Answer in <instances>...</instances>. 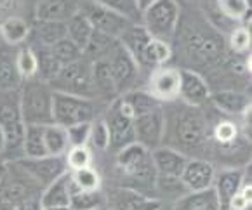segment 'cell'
I'll return each instance as SVG.
<instances>
[{
    "label": "cell",
    "instance_id": "obj_14",
    "mask_svg": "<svg viewBox=\"0 0 252 210\" xmlns=\"http://www.w3.org/2000/svg\"><path fill=\"white\" fill-rule=\"evenodd\" d=\"M146 90L160 104L179 99V70L172 66H158L150 71Z\"/></svg>",
    "mask_w": 252,
    "mask_h": 210
},
{
    "label": "cell",
    "instance_id": "obj_15",
    "mask_svg": "<svg viewBox=\"0 0 252 210\" xmlns=\"http://www.w3.org/2000/svg\"><path fill=\"white\" fill-rule=\"evenodd\" d=\"M103 120L110 132V150L111 151H119L120 148L134 143V120L122 113L117 106L115 99L108 104L106 111L103 115Z\"/></svg>",
    "mask_w": 252,
    "mask_h": 210
},
{
    "label": "cell",
    "instance_id": "obj_28",
    "mask_svg": "<svg viewBox=\"0 0 252 210\" xmlns=\"http://www.w3.org/2000/svg\"><path fill=\"white\" fill-rule=\"evenodd\" d=\"M172 59V47L171 42L160 40V38L152 37L145 49L141 61V70H155L158 66H165Z\"/></svg>",
    "mask_w": 252,
    "mask_h": 210
},
{
    "label": "cell",
    "instance_id": "obj_21",
    "mask_svg": "<svg viewBox=\"0 0 252 210\" xmlns=\"http://www.w3.org/2000/svg\"><path fill=\"white\" fill-rule=\"evenodd\" d=\"M242 139L251 141L249 137L244 136L242 132V125L235 122L233 118H219L218 122L211 125V141L218 144L219 150H226L231 151L235 146L240 144Z\"/></svg>",
    "mask_w": 252,
    "mask_h": 210
},
{
    "label": "cell",
    "instance_id": "obj_24",
    "mask_svg": "<svg viewBox=\"0 0 252 210\" xmlns=\"http://www.w3.org/2000/svg\"><path fill=\"white\" fill-rule=\"evenodd\" d=\"M71 193V174L64 172L56 181L47 184L40 193L42 207H68Z\"/></svg>",
    "mask_w": 252,
    "mask_h": 210
},
{
    "label": "cell",
    "instance_id": "obj_26",
    "mask_svg": "<svg viewBox=\"0 0 252 210\" xmlns=\"http://www.w3.org/2000/svg\"><path fill=\"white\" fill-rule=\"evenodd\" d=\"M174 210H221L214 188L204 191H186L174 203Z\"/></svg>",
    "mask_w": 252,
    "mask_h": 210
},
{
    "label": "cell",
    "instance_id": "obj_50",
    "mask_svg": "<svg viewBox=\"0 0 252 210\" xmlns=\"http://www.w3.org/2000/svg\"><path fill=\"white\" fill-rule=\"evenodd\" d=\"M4 153H5V136L2 132V129H0V156H4Z\"/></svg>",
    "mask_w": 252,
    "mask_h": 210
},
{
    "label": "cell",
    "instance_id": "obj_18",
    "mask_svg": "<svg viewBox=\"0 0 252 210\" xmlns=\"http://www.w3.org/2000/svg\"><path fill=\"white\" fill-rule=\"evenodd\" d=\"M245 181H247V170L240 167H228V169H221L219 172H216L212 188L218 195L221 210H228L230 202L240 191Z\"/></svg>",
    "mask_w": 252,
    "mask_h": 210
},
{
    "label": "cell",
    "instance_id": "obj_16",
    "mask_svg": "<svg viewBox=\"0 0 252 210\" xmlns=\"http://www.w3.org/2000/svg\"><path fill=\"white\" fill-rule=\"evenodd\" d=\"M211 97V87L204 75L195 70H179V99L189 106L204 108Z\"/></svg>",
    "mask_w": 252,
    "mask_h": 210
},
{
    "label": "cell",
    "instance_id": "obj_1",
    "mask_svg": "<svg viewBox=\"0 0 252 210\" xmlns=\"http://www.w3.org/2000/svg\"><path fill=\"white\" fill-rule=\"evenodd\" d=\"M176 37H179L183 52L195 68L214 70L228 63L226 38L204 18L202 12L191 16H183L181 12Z\"/></svg>",
    "mask_w": 252,
    "mask_h": 210
},
{
    "label": "cell",
    "instance_id": "obj_39",
    "mask_svg": "<svg viewBox=\"0 0 252 210\" xmlns=\"http://www.w3.org/2000/svg\"><path fill=\"white\" fill-rule=\"evenodd\" d=\"M71 174V184L77 189H84V191H97L101 189V176L93 165L86 167V169L73 170Z\"/></svg>",
    "mask_w": 252,
    "mask_h": 210
},
{
    "label": "cell",
    "instance_id": "obj_7",
    "mask_svg": "<svg viewBox=\"0 0 252 210\" xmlns=\"http://www.w3.org/2000/svg\"><path fill=\"white\" fill-rule=\"evenodd\" d=\"M181 9L178 0H157L141 12V25L152 37L172 42L178 31Z\"/></svg>",
    "mask_w": 252,
    "mask_h": 210
},
{
    "label": "cell",
    "instance_id": "obj_2",
    "mask_svg": "<svg viewBox=\"0 0 252 210\" xmlns=\"http://www.w3.org/2000/svg\"><path fill=\"white\" fill-rule=\"evenodd\" d=\"M165 115L163 144L185 153L188 158L200 153L211 143V123L202 108L185 103L162 104Z\"/></svg>",
    "mask_w": 252,
    "mask_h": 210
},
{
    "label": "cell",
    "instance_id": "obj_52",
    "mask_svg": "<svg viewBox=\"0 0 252 210\" xmlns=\"http://www.w3.org/2000/svg\"><path fill=\"white\" fill-rule=\"evenodd\" d=\"M44 210H70L68 207H44Z\"/></svg>",
    "mask_w": 252,
    "mask_h": 210
},
{
    "label": "cell",
    "instance_id": "obj_51",
    "mask_svg": "<svg viewBox=\"0 0 252 210\" xmlns=\"http://www.w3.org/2000/svg\"><path fill=\"white\" fill-rule=\"evenodd\" d=\"M0 210H16V209H14L12 203H9V202H5V200L0 198Z\"/></svg>",
    "mask_w": 252,
    "mask_h": 210
},
{
    "label": "cell",
    "instance_id": "obj_11",
    "mask_svg": "<svg viewBox=\"0 0 252 210\" xmlns=\"http://www.w3.org/2000/svg\"><path fill=\"white\" fill-rule=\"evenodd\" d=\"M80 11L86 14V18L91 21L94 30H97L101 33L110 35L113 38H120V35L134 23L130 19L124 18L119 12L110 11V9L96 4L93 0H87L86 4H82Z\"/></svg>",
    "mask_w": 252,
    "mask_h": 210
},
{
    "label": "cell",
    "instance_id": "obj_10",
    "mask_svg": "<svg viewBox=\"0 0 252 210\" xmlns=\"http://www.w3.org/2000/svg\"><path fill=\"white\" fill-rule=\"evenodd\" d=\"M108 210H160L162 200L152 196L145 191L129 188V186H119L104 195Z\"/></svg>",
    "mask_w": 252,
    "mask_h": 210
},
{
    "label": "cell",
    "instance_id": "obj_8",
    "mask_svg": "<svg viewBox=\"0 0 252 210\" xmlns=\"http://www.w3.org/2000/svg\"><path fill=\"white\" fill-rule=\"evenodd\" d=\"M94 118H97L96 99L54 90L52 94V123H58L66 129L75 123L93 122Z\"/></svg>",
    "mask_w": 252,
    "mask_h": 210
},
{
    "label": "cell",
    "instance_id": "obj_48",
    "mask_svg": "<svg viewBox=\"0 0 252 210\" xmlns=\"http://www.w3.org/2000/svg\"><path fill=\"white\" fill-rule=\"evenodd\" d=\"M7 174H9V162L7 160H0V193H2L5 181H7Z\"/></svg>",
    "mask_w": 252,
    "mask_h": 210
},
{
    "label": "cell",
    "instance_id": "obj_33",
    "mask_svg": "<svg viewBox=\"0 0 252 210\" xmlns=\"http://www.w3.org/2000/svg\"><path fill=\"white\" fill-rule=\"evenodd\" d=\"M44 143L47 155L52 156H63L70 148L66 129L58 123H49L44 127Z\"/></svg>",
    "mask_w": 252,
    "mask_h": 210
},
{
    "label": "cell",
    "instance_id": "obj_4",
    "mask_svg": "<svg viewBox=\"0 0 252 210\" xmlns=\"http://www.w3.org/2000/svg\"><path fill=\"white\" fill-rule=\"evenodd\" d=\"M117 153V167L119 170L130 181L137 182V189L139 188H153L155 189V179L157 172L153 167L152 153L141 146L139 143H130L127 146L120 148ZM141 191V189H139Z\"/></svg>",
    "mask_w": 252,
    "mask_h": 210
},
{
    "label": "cell",
    "instance_id": "obj_32",
    "mask_svg": "<svg viewBox=\"0 0 252 210\" xmlns=\"http://www.w3.org/2000/svg\"><path fill=\"white\" fill-rule=\"evenodd\" d=\"M44 127L45 125H26L25 136L21 144V156L25 158H40L45 156V143H44Z\"/></svg>",
    "mask_w": 252,
    "mask_h": 210
},
{
    "label": "cell",
    "instance_id": "obj_49",
    "mask_svg": "<svg viewBox=\"0 0 252 210\" xmlns=\"http://www.w3.org/2000/svg\"><path fill=\"white\" fill-rule=\"evenodd\" d=\"M153 2H157V0H136L137 7H139V11H145L146 7H150V5L153 4Z\"/></svg>",
    "mask_w": 252,
    "mask_h": 210
},
{
    "label": "cell",
    "instance_id": "obj_46",
    "mask_svg": "<svg viewBox=\"0 0 252 210\" xmlns=\"http://www.w3.org/2000/svg\"><path fill=\"white\" fill-rule=\"evenodd\" d=\"M16 210H44L42 207V202H40V195L38 196H32V198H26L23 200L21 203L14 207Z\"/></svg>",
    "mask_w": 252,
    "mask_h": 210
},
{
    "label": "cell",
    "instance_id": "obj_30",
    "mask_svg": "<svg viewBox=\"0 0 252 210\" xmlns=\"http://www.w3.org/2000/svg\"><path fill=\"white\" fill-rule=\"evenodd\" d=\"M94 28L91 21L86 18V14L82 11H77L70 19L66 21V37L84 52L87 42H89L91 35H93Z\"/></svg>",
    "mask_w": 252,
    "mask_h": 210
},
{
    "label": "cell",
    "instance_id": "obj_31",
    "mask_svg": "<svg viewBox=\"0 0 252 210\" xmlns=\"http://www.w3.org/2000/svg\"><path fill=\"white\" fill-rule=\"evenodd\" d=\"M216 5L231 23L251 28V0H216Z\"/></svg>",
    "mask_w": 252,
    "mask_h": 210
},
{
    "label": "cell",
    "instance_id": "obj_27",
    "mask_svg": "<svg viewBox=\"0 0 252 210\" xmlns=\"http://www.w3.org/2000/svg\"><path fill=\"white\" fill-rule=\"evenodd\" d=\"M30 31L32 25L19 16H9V18L0 21V37H2L4 44L11 45V47L26 44Z\"/></svg>",
    "mask_w": 252,
    "mask_h": 210
},
{
    "label": "cell",
    "instance_id": "obj_25",
    "mask_svg": "<svg viewBox=\"0 0 252 210\" xmlns=\"http://www.w3.org/2000/svg\"><path fill=\"white\" fill-rule=\"evenodd\" d=\"M23 78L16 68V52L11 45H0V90H19Z\"/></svg>",
    "mask_w": 252,
    "mask_h": 210
},
{
    "label": "cell",
    "instance_id": "obj_41",
    "mask_svg": "<svg viewBox=\"0 0 252 210\" xmlns=\"http://www.w3.org/2000/svg\"><path fill=\"white\" fill-rule=\"evenodd\" d=\"M93 2L110 9V11L119 12L134 23H141V11L137 7L136 0H93Z\"/></svg>",
    "mask_w": 252,
    "mask_h": 210
},
{
    "label": "cell",
    "instance_id": "obj_38",
    "mask_svg": "<svg viewBox=\"0 0 252 210\" xmlns=\"http://www.w3.org/2000/svg\"><path fill=\"white\" fill-rule=\"evenodd\" d=\"M16 68H18V73L23 80L37 78V75H38L37 56H35L33 49H32L30 45H23V47L16 52Z\"/></svg>",
    "mask_w": 252,
    "mask_h": 210
},
{
    "label": "cell",
    "instance_id": "obj_43",
    "mask_svg": "<svg viewBox=\"0 0 252 210\" xmlns=\"http://www.w3.org/2000/svg\"><path fill=\"white\" fill-rule=\"evenodd\" d=\"M87 146L94 148L97 151H108L110 150V132H108V127L104 123L103 117L94 118L91 122V134Z\"/></svg>",
    "mask_w": 252,
    "mask_h": 210
},
{
    "label": "cell",
    "instance_id": "obj_6",
    "mask_svg": "<svg viewBox=\"0 0 252 210\" xmlns=\"http://www.w3.org/2000/svg\"><path fill=\"white\" fill-rule=\"evenodd\" d=\"M25 127L21 110H19V92L0 90V129L5 136V153L11 155L12 160L21 158Z\"/></svg>",
    "mask_w": 252,
    "mask_h": 210
},
{
    "label": "cell",
    "instance_id": "obj_37",
    "mask_svg": "<svg viewBox=\"0 0 252 210\" xmlns=\"http://www.w3.org/2000/svg\"><path fill=\"white\" fill-rule=\"evenodd\" d=\"M30 47L33 49L35 56H37V63H38L37 78H40V80H44L49 84V82L58 75V71L61 70L60 61L54 58V54H52L49 47H44V45H30Z\"/></svg>",
    "mask_w": 252,
    "mask_h": 210
},
{
    "label": "cell",
    "instance_id": "obj_47",
    "mask_svg": "<svg viewBox=\"0 0 252 210\" xmlns=\"http://www.w3.org/2000/svg\"><path fill=\"white\" fill-rule=\"evenodd\" d=\"M14 7H16V0H0V21L9 16H14Z\"/></svg>",
    "mask_w": 252,
    "mask_h": 210
},
{
    "label": "cell",
    "instance_id": "obj_19",
    "mask_svg": "<svg viewBox=\"0 0 252 210\" xmlns=\"http://www.w3.org/2000/svg\"><path fill=\"white\" fill-rule=\"evenodd\" d=\"M209 103L219 113L233 118H240L245 111L251 110V96L247 92H242V90H235V89H222V90L211 92Z\"/></svg>",
    "mask_w": 252,
    "mask_h": 210
},
{
    "label": "cell",
    "instance_id": "obj_45",
    "mask_svg": "<svg viewBox=\"0 0 252 210\" xmlns=\"http://www.w3.org/2000/svg\"><path fill=\"white\" fill-rule=\"evenodd\" d=\"M66 134L70 146H87L89 144L91 122H82L66 127Z\"/></svg>",
    "mask_w": 252,
    "mask_h": 210
},
{
    "label": "cell",
    "instance_id": "obj_35",
    "mask_svg": "<svg viewBox=\"0 0 252 210\" xmlns=\"http://www.w3.org/2000/svg\"><path fill=\"white\" fill-rule=\"evenodd\" d=\"M120 96H122L124 99L127 101V104L130 106V110H132V113H134V118L162 106L146 89H130L127 92L120 94Z\"/></svg>",
    "mask_w": 252,
    "mask_h": 210
},
{
    "label": "cell",
    "instance_id": "obj_44",
    "mask_svg": "<svg viewBox=\"0 0 252 210\" xmlns=\"http://www.w3.org/2000/svg\"><path fill=\"white\" fill-rule=\"evenodd\" d=\"M49 49H51V52L54 54V58L60 61L61 66H64V64H68V63H73V61H77V59H80L82 56H84L80 49H78L68 37L61 38L60 42H56V44L51 45Z\"/></svg>",
    "mask_w": 252,
    "mask_h": 210
},
{
    "label": "cell",
    "instance_id": "obj_40",
    "mask_svg": "<svg viewBox=\"0 0 252 210\" xmlns=\"http://www.w3.org/2000/svg\"><path fill=\"white\" fill-rule=\"evenodd\" d=\"M228 51H231L235 56H247L251 51V28H245L242 25H237L226 38Z\"/></svg>",
    "mask_w": 252,
    "mask_h": 210
},
{
    "label": "cell",
    "instance_id": "obj_42",
    "mask_svg": "<svg viewBox=\"0 0 252 210\" xmlns=\"http://www.w3.org/2000/svg\"><path fill=\"white\" fill-rule=\"evenodd\" d=\"M63 156L70 172L93 165V151L89 146H70Z\"/></svg>",
    "mask_w": 252,
    "mask_h": 210
},
{
    "label": "cell",
    "instance_id": "obj_20",
    "mask_svg": "<svg viewBox=\"0 0 252 210\" xmlns=\"http://www.w3.org/2000/svg\"><path fill=\"white\" fill-rule=\"evenodd\" d=\"M152 160L155 167L157 176L160 177H181V172L185 169L188 156L185 153L178 151L174 148L160 144L155 150H152Z\"/></svg>",
    "mask_w": 252,
    "mask_h": 210
},
{
    "label": "cell",
    "instance_id": "obj_29",
    "mask_svg": "<svg viewBox=\"0 0 252 210\" xmlns=\"http://www.w3.org/2000/svg\"><path fill=\"white\" fill-rule=\"evenodd\" d=\"M93 80L97 99H104L108 103H111L115 97H119L115 82L111 78L110 68H108V63L104 59H99V61H94L93 63Z\"/></svg>",
    "mask_w": 252,
    "mask_h": 210
},
{
    "label": "cell",
    "instance_id": "obj_34",
    "mask_svg": "<svg viewBox=\"0 0 252 210\" xmlns=\"http://www.w3.org/2000/svg\"><path fill=\"white\" fill-rule=\"evenodd\" d=\"M106 203L103 191H84V189H77L71 184V193H70V203L68 209L70 210H94L101 209Z\"/></svg>",
    "mask_w": 252,
    "mask_h": 210
},
{
    "label": "cell",
    "instance_id": "obj_36",
    "mask_svg": "<svg viewBox=\"0 0 252 210\" xmlns=\"http://www.w3.org/2000/svg\"><path fill=\"white\" fill-rule=\"evenodd\" d=\"M117 42H119V38H113V37H110V35L101 33V31L94 30L82 54L94 63V61H99V59L106 58L108 52L113 49V45H115Z\"/></svg>",
    "mask_w": 252,
    "mask_h": 210
},
{
    "label": "cell",
    "instance_id": "obj_23",
    "mask_svg": "<svg viewBox=\"0 0 252 210\" xmlns=\"http://www.w3.org/2000/svg\"><path fill=\"white\" fill-rule=\"evenodd\" d=\"M66 37V23L63 21H40L35 19L32 25V31L28 40H32L30 45H44L51 47L56 42Z\"/></svg>",
    "mask_w": 252,
    "mask_h": 210
},
{
    "label": "cell",
    "instance_id": "obj_3",
    "mask_svg": "<svg viewBox=\"0 0 252 210\" xmlns=\"http://www.w3.org/2000/svg\"><path fill=\"white\" fill-rule=\"evenodd\" d=\"M19 110L25 125L52 123V94L54 90L40 78L23 80L19 87Z\"/></svg>",
    "mask_w": 252,
    "mask_h": 210
},
{
    "label": "cell",
    "instance_id": "obj_5",
    "mask_svg": "<svg viewBox=\"0 0 252 210\" xmlns=\"http://www.w3.org/2000/svg\"><path fill=\"white\" fill-rule=\"evenodd\" d=\"M52 90L56 92H66L73 96L97 99L96 89L93 80V61L82 56L80 59L61 66L54 78L49 82Z\"/></svg>",
    "mask_w": 252,
    "mask_h": 210
},
{
    "label": "cell",
    "instance_id": "obj_12",
    "mask_svg": "<svg viewBox=\"0 0 252 210\" xmlns=\"http://www.w3.org/2000/svg\"><path fill=\"white\" fill-rule=\"evenodd\" d=\"M28 176L33 179L35 182L45 188L47 184H51L52 181H56L58 177H61L64 172H68L66 162L64 156H52L45 155L40 158H16L14 160Z\"/></svg>",
    "mask_w": 252,
    "mask_h": 210
},
{
    "label": "cell",
    "instance_id": "obj_17",
    "mask_svg": "<svg viewBox=\"0 0 252 210\" xmlns=\"http://www.w3.org/2000/svg\"><path fill=\"white\" fill-rule=\"evenodd\" d=\"M216 172L218 170L212 162L200 158V156H191L186 162L179 179L186 191H204V189L212 188Z\"/></svg>",
    "mask_w": 252,
    "mask_h": 210
},
{
    "label": "cell",
    "instance_id": "obj_22",
    "mask_svg": "<svg viewBox=\"0 0 252 210\" xmlns=\"http://www.w3.org/2000/svg\"><path fill=\"white\" fill-rule=\"evenodd\" d=\"M82 4L78 0H38L35 7V19L40 21H63L66 23Z\"/></svg>",
    "mask_w": 252,
    "mask_h": 210
},
{
    "label": "cell",
    "instance_id": "obj_53",
    "mask_svg": "<svg viewBox=\"0 0 252 210\" xmlns=\"http://www.w3.org/2000/svg\"><path fill=\"white\" fill-rule=\"evenodd\" d=\"M94 210H108L106 207H101V209H94Z\"/></svg>",
    "mask_w": 252,
    "mask_h": 210
},
{
    "label": "cell",
    "instance_id": "obj_13",
    "mask_svg": "<svg viewBox=\"0 0 252 210\" xmlns=\"http://www.w3.org/2000/svg\"><path fill=\"white\" fill-rule=\"evenodd\" d=\"M163 134H165V115L162 106L134 118L136 143L145 146L150 151L163 144Z\"/></svg>",
    "mask_w": 252,
    "mask_h": 210
},
{
    "label": "cell",
    "instance_id": "obj_9",
    "mask_svg": "<svg viewBox=\"0 0 252 210\" xmlns=\"http://www.w3.org/2000/svg\"><path fill=\"white\" fill-rule=\"evenodd\" d=\"M104 61L108 63V68H110L111 78L115 82L119 96L130 90V89H134V84H136L137 77H139L141 68L137 66L132 56L124 49V45L120 42H117L113 45V49L108 52Z\"/></svg>",
    "mask_w": 252,
    "mask_h": 210
}]
</instances>
